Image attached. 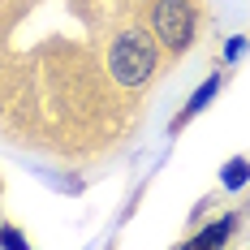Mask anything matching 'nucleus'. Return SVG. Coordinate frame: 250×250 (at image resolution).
Here are the masks:
<instances>
[{"label": "nucleus", "mask_w": 250, "mask_h": 250, "mask_svg": "<svg viewBox=\"0 0 250 250\" xmlns=\"http://www.w3.org/2000/svg\"><path fill=\"white\" fill-rule=\"evenodd\" d=\"M108 69H112L117 86H143V82H151V74H155V39L147 30H138V26L121 30L112 39V48H108Z\"/></svg>", "instance_id": "obj_1"}, {"label": "nucleus", "mask_w": 250, "mask_h": 250, "mask_svg": "<svg viewBox=\"0 0 250 250\" xmlns=\"http://www.w3.org/2000/svg\"><path fill=\"white\" fill-rule=\"evenodd\" d=\"M151 30H155V39L173 52V56L186 52L194 43V9H190V0H155Z\"/></svg>", "instance_id": "obj_2"}, {"label": "nucleus", "mask_w": 250, "mask_h": 250, "mask_svg": "<svg viewBox=\"0 0 250 250\" xmlns=\"http://www.w3.org/2000/svg\"><path fill=\"white\" fill-rule=\"evenodd\" d=\"M220 82H225V78H220V74H211V78H207V82H199V86H194V95L186 100V108H181V112H177V117H173V125H168V129H173V134H181V129H186V125L194 121V117H199V112H203V108H207V104L216 100V91H220Z\"/></svg>", "instance_id": "obj_3"}, {"label": "nucleus", "mask_w": 250, "mask_h": 250, "mask_svg": "<svg viewBox=\"0 0 250 250\" xmlns=\"http://www.w3.org/2000/svg\"><path fill=\"white\" fill-rule=\"evenodd\" d=\"M233 229H237V216H220V220H211V225H203L190 242L181 250H216V246H225L229 237H233Z\"/></svg>", "instance_id": "obj_4"}, {"label": "nucleus", "mask_w": 250, "mask_h": 250, "mask_svg": "<svg viewBox=\"0 0 250 250\" xmlns=\"http://www.w3.org/2000/svg\"><path fill=\"white\" fill-rule=\"evenodd\" d=\"M220 186H225V190H242V186H250V160H246V155L225 160V168H220Z\"/></svg>", "instance_id": "obj_5"}, {"label": "nucleus", "mask_w": 250, "mask_h": 250, "mask_svg": "<svg viewBox=\"0 0 250 250\" xmlns=\"http://www.w3.org/2000/svg\"><path fill=\"white\" fill-rule=\"evenodd\" d=\"M0 250H30V242L18 225H0Z\"/></svg>", "instance_id": "obj_6"}, {"label": "nucleus", "mask_w": 250, "mask_h": 250, "mask_svg": "<svg viewBox=\"0 0 250 250\" xmlns=\"http://www.w3.org/2000/svg\"><path fill=\"white\" fill-rule=\"evenodd\" d=\"M246 48H250L246 35H233V39L225 43V61H229V65H233V61H242V56H246Z\"/></svg>", "instance_id": "obj_7"}, {"label": "nucleus", "mask_w": 250, "mask_h": 250, "mask_svg": "<svg viewBox=\"0 0 250 250\" xmlns=\"http://www.w3.org/2000/svg\"><path fill=\"white\" fill-rule=\"evenodd\" d=\"M216 250H225V246H216Z\"/></svg>", "instance_id": "obj_8"}]
</instances>
